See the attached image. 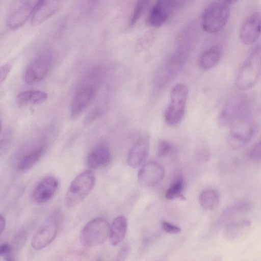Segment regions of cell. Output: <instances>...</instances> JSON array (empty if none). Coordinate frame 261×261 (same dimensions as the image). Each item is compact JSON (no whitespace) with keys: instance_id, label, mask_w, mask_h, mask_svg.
Listing matches in <instances>:
<instances>
[{"instance_id":"1","label":"cell","mask_w":261,"mask_h":261,"mask_svg":"<svg viewBox=\"0 0 261 261\" xmlns=\"http://www.w3.org/2000/svg\"><path fill=\"white\" fill-rule=\"evenodd\" d=\"M228 4L223 1L214 2L203 11L201 25L206 33L215 34L220 31L226 24L229 17Z\"/></svg>"},{"instance_id":"2","label":"cell","mask_w":261,"mask_h":261,"mask_svg":"<svg viewBox=\"0 0 261 261\" xmlns=\"http://www.w3.org/2000/svg\"><path fill=\"white\" fill-rule=\"evenodd\" d=\"M95 176L90 170L77 175L70 183L65 196V202L69 207L79 204L91 192L95 184Z\"/></svg>"},{"instance_id":"3","label":"cell","mask_w":261,"mask_h":261,"mask_svg":"<svg viewBox=\"0 0 261 261\" xmlns=\"http://www.w3.org/2000/svg\"><path fill=\"white\" fill-rule=\"evenodd\" d=\"M260 51V47H256L240 68L236 80L239 89H248L256 83L261 70Z\"/></svg>"},{"instance_id":"4","label":"cell","mask_w":261,"mask_h":261,"mask_svg":"<svg viewBox=\"0 0 261 261\" xmlns=\"http://www.w3.org/2000/svg\"><path fill=\"white\" fill-rule=\"evenodd\" d=\"M189 94L187 86L177 84L170 92V102L165 112V120L169 125L178 124L181 120L185 112Z\"/></svg>"},{"instance_id":"5","label":"cell","mask_w":261,"mask_h":261,"mask_svg":"<svg viewBox=\"0 0 261 261\" xmlns=\"http://www.w3.org/2000/svg\"><path fill=\"white\" fill-rule=\"evenodd\" d=\"M189 53L176 48L173 55L159 68L155 77V84L159 88L169 84L179 73L188 58Z\"/></svg>"},{"instance_id":"6","label":"cell","mask_w":261,"mask_h":261,"mask_svg":"<svg viewBox=\"0 0 261 261\" xmlns=\"http://www.w3.org/2000/svg\"><path fill=\"white\" fill-rule=\"evenodd\" d=\"M62 220L61 212L59 210L54 211L33 236L31 240L32 247L38 250L51 243L59 230Z\"/></svg>"},{"instance_id":"7","label":"cell","mask_w":261,"mask_h":261,"mask_svg":"<svg viewBox=\"0 0 261 261\" xmlns=\"http://www.w3.org/2000/svg\"><path fill=\"white\" fill-rule=\"evenodd\" d=\"M108 222L102 218H96L88 222L84 227L81 236L82 243L87 247L103 244L109 236Z\"/></svg>"},{"instance_id":"8","label":"cell","mask_w":261,"mask_h":261,"mask_svg":"<svg viewBox=\"0 0 261 261\" xmlns=\"http://www.w3.org/2000/svg\"><path fill=\"white\" fill-rule=\"evenodd\" d=\"M233 123L234 126L229 136L228 144L231 148L237 149L251 140L255 133L256 127L247 120V115L237 119Z\"/></svg>"},{"instance_id":"9","label":"cell","mask_w":261,"mask_h":261,"mask_svg":"<svg viewBox=\"0 0 261 261\" xmlns=\"http://www.w3.org/2000/svg\"><path fill=\"white\" fill-rule=\"evenodd\" d=\"M248 100L245 95H239L228 101L218 117L222 126L232 125L237 119L247 115Z\"/></svg>"},{"instance_id":"10","label":"cell","mask_w":261,"mask_h":261,"mask_svg":"<svg viewBox=\"0 0 261 261\" xmlns=\"http://www.w3.org/2000/svg\"><path fill=\"white\" fill-rule=\"evenodd\" d=\"M163 167L158 162L150 161L144 164L138 173V181L144 188H150L159 184L164 177Z\"/></svg>"},{"instance_id":"11","label":"cell","mask_w":261,"mask_h":261,"mask_svg":"<svg viewBox=\"0 0 261 261\" xmlns=\"http://www.w3.org/2000/svg\"><path fill=\"white\" fill-rule=\"evenodd\" d=\"M175 11L172 0H156L148 15L147 24L153 28L160 27Z\"/></svg>"},{"instance_id":"12","label":"cell","mask_w":261,"mask_h":261,"mask_svg":"<svg viewBox=\"0 0 261 261\" xmlns=\"http://www.w3.org/2000/svg\"><path fill=\"white\" fill-rule=\"evenodd\" d=\"M96 92V86L85 83L78 89L72 99L70 107V116L77 117L88 106Z\"/></svg>"},{"instance_id":"13","label":"cell","mask_w":261,"mask_h":261,"mask_svg":"<svg viewBox=\"0 0 261 261\" xmlns=\"http://www.w3.org/2000/svg\"><path fill=\"white\" fill-rule=\"evenodd\" d=\"M261 35V14L255 12L250 15L243 23L240 38L243 44L250 45L255 43Z\"/></svg>"},{"instance_id":"14","label":"cell","mask_w":261,"mask_h":261,"mask_svg":"<svg viewBox=\"0 0 261 261\" xmlns=\"http://www.w3.org/2000/svg\"><path fill=\"white\" fill-rule=\"evenodd\" d=\"M51 64L50 54H46L38 57L27 69L24 74L25 82L32 84L41 81L48 73Z\"/></svg>"},{"instance_id":"15","label":"cell","mask_w":261,"mask_h":261,"mask_svg":"<svg viewBox=\"0 0 261 261\" xmlns=\"http://www.w3.org/2000/svg\"><path fill=\"white\" fill-rule=\"evenodd\" d=\"M61 0H37L32 15L31 24L38 26L53 16L58 11Z\"/></svg>"},{"instance_id":"16","label":"cell","mask_w":261,"mask_h":261,"mask_svg":"<svg viewBox=\"0 0 261 261\" xmlns=\"http://www.w3.org/2000/svg\"><path fill=\"white\" fill-rule=\"evenodd\" d=\"M59 181L53 176H48L36 186L32 193V198L35 202L43 203L52 198L58 187Z\"/></svg>"},{"instance_id":"17","label":"cell","mask_w":261,"mask_h":261,"mask_svg":"<svg viewBox=\"0 0 261 261\" xmlns=\"http://www.w3.org/2000/svg\"><path fill=\"white\" fill-rule=\"evenodd\" d=\"M149 150V139L147 136L140 137L130 148L127 163L132 168H136L145 161Z\"/></svg>"},{"instance_id":"18","label":"cell","mask_w":261,"mask_h":261,"mask_svg":"<svg viewBox=\"0 0 261 261\" xmlns=\"http://www.w3.org/2000/svg\"><path fill=\"white\" fill-rule=\"evenodd\" d=\"M37 1L23 4L9 16L7 25L11 30H16L23 25L32 16Z\"/></svg>"},{"instance_id":"19","label":"cell","mask_w":261,"mask_h":261,"mask_svg":"<svg viewBox=\"0 0 261 261\" xmlns=\"http://www.w3.org/2000/svg\"><path fill=\"white\" fill-rule=\"evenodd\" d=\"M45 150L44 144H40L25 152L19 159L16 168L20 172L28 171L40 160Z\"/></svg>"},{"instance_id":"20","label":"cell","mask_w":261,"mask_h":261,"mask_svg":"<svg viewBox=\"0 0 261 261\" xmlns=\"http://www.w3.org/2000/svg\"><path fill=\"white\" fill-rule=\"evenodd\" d=\"M222 55V48L218 45H214L203 51L198 58V65L204 70H209L219 62Z\"/></svg>"},{"instance_id":"21","label":"cell","mask_w":261,"mask_h":261,"mask_svg":"<svg viewBox=\"0 0 261 261\" xmlns=\"http://www.w3.org/2000/svg\"><path fill=\"white\" fill-rule=\"evenodd\" d=\"M251 222L247 219L233 220L227 223L223 230V236L228 240H236L250 229Z\"/></svg>"},{"instance_id":"22","label":"cell","mask_w":261,"mask_h":261,"mask_svg":"<svg viewBox=\"0 0 261 261\" xmlns=\"http://www.w3.org/2000/svg\"><path fill=\"white\" fill-rule=\"evenodd\" d=\"M111 159L109 147L105 144L98 145L89 154L87 163L89 167L97 168L107 164Z\"/></svg>"},{"instance_id":"23","label":"cell","mask_w":261,"mask_h":261,"mask_svg":"<svg viewBox=\"0 0 261 261\" xmlns=\"http://www.w3.org/2000/svg\"><path fill=\"white\" fill-rule=\"evenodd\" d=\"M127 229V219L120 216L116 218L110 227L109 240L113 246H116L124 239Z\"/></svg>"},{"instance_id":"24","label":"cell","mask_w":261,"mask_h":261,"mask_svg":"<svg viewBox=\"0 0 261 261\" xmlns=\"http://www.w3.org/2000/svg\"><path fill=\"white\" fill-rule=\"evenodd\" d=\"M47 97V94L43 91L31 90L19 93L17 96L16 101L19 106L24 107L42 103Z\"/></svg>"},{"instance_id":"25","label":"cell","mask_w":261,"mask_h":261,"mask_svg":"<svg viewBox=\"0 0 261 261\" xmlns=\"http://www.w3.org/2000/svg\"><path fill=\"white\" fill-rule=\"evenodd\" d=\"M251 208V203L248 201L237 202L226 207L221 214L219 222L221 224L228 222L236 216L249 211Z\"/></svg>"},{"instance_id":"26","label":"cell","mask_w":261,"mask_h":261,"mask_svg":"<svg viewBox=\"0 0 261 261\" xmlns=\"http://www.w3.org/2000/svg\"><path fill=\"white\" fill-rule=\"evenodd\" d=\"M199 203L201 207L208 211L216 209L219 204V196L217 192L213 189L203 191L199 195Z\"/></svg>"},{"instance_id":"27","label":"cell","mask_w":261,"mask_h":261,"mask_svg":"<svg viewBox=\"0 0 261 261\" xmlns=\"http://www.w3.org/2000/svg\"><path fill=\"white\" fill-rule=\"evenodd\" d=\"M184 178L181 175H178L173 180L171 184L165 193V198L168 199H179L185 200L182 194Z\"/></svg>"},{"instance_id":"28","label":"cell","mask_w":261,"mask_h":261,"mask_svg":"<svg viewBox=\"0 0 261 261\" xmlns=\"http://www.w3.org/2000/svg\"><path fill=\"white\" fill-rule=\"evenodd\" d=\"M149 0H137L130 20V24L134 25L141 17Z\"/></svg>"},{"instance_id":"29","label":"cell","mask_w":261,"mask_h":261,"mask_svg":"<svg viewBox=\"0 0 261 261\" xmlns=\"http://www.w3.org/2000/svg\"><path fill=\"white\" fill-rule=\"evenodd\" d=\"M153 32H149L147 35H145L138 42L136 47V52L140 53L147 49L151 45L154 40V35Z\"/></svg>"},{"instance_id":"30","label":"cell","mask_w":261,"mask_h":261,"mask_svg":"<svg viewBox=\"0 0 261 261\" xmlns=\"http://www.w3.org/2000/svg\"><path fill=\"white\" fill-rule=\"evenodd\" d=\"M172 145L168 141L161 140L158 142L157 154L160 158H164L167 156L172 151Z\"/></svg>"},{"instance_id":"31","label":"cell","mask_w":261,"mask_h":261,"mask_svg":"<svg viewBox=\"0 0 261 261\" xmlns=\"http://www.w3.org/2000/svg\"><path fill=\"white\" fill-rule=\"evenodd\" d=\"M13 250L12 245L6 243H3L0 246V255L4 257L6 260H14V257L12 254Z\"/></svg>"},{"instance_id":"32","label":"cell","mask_w":261,"mask_h":261,"mask_svg":"<svg viewBox=\"0 0 261 261\" xmlns=\"http://www.w3.org/2000/svg\"><path fill=\"white\" fill-rule=\"evenodd\" d=\"M249 156L253 161L261 160V140L252 147L249 152Z\"/></svg>"},{"instance_id":"33","label":"cell","mask_w":261,"mask_h":261,"mask_svg":"<svg viewBox=\"0 0 261 261\" xmlns=\"http://www.w3.org/2000/svg\"><path fill=\"white\" fill-rule=\"evenodd\" d=\"M26 239V232L23 230H20L14 238L13 245H12L13 248L15 249L20 248L24 244Z\"/></svg>"},{"instance_id":"34","label":"cell","mask_w":261,"mask_h":261,"mask_svg":"<svg viewBox=\"0 0 261 261\" xmlns=\"http://www.w3.org/2000/svg\"><path fill=\"white\" fill-rule=\"evenodd\" d=\"M11 136V132L9 130H5L4 133L2 132L1 137V152L8 147Z\"/></svg>"},{"instance_id":"35","label":"cell","mask_w":261,"mask_h":261,"mask_svg":"<svg viewBox=\"0 0 261 261\" xmlns=\"http://www.w3.org/2000/svg\"><path fill=\"white\" fill-rule=\"evenodd\" d=\"M162 227L164 230L169 233H178L181 231L180 227L165 221L162 222Z\"/></svg>"},{"instance_id":"36","label":"cell","mask_w":261,"mask_h":261,"mask_svg":"<svg viewBox=\"0 0 261 261\" xmlns=\"http://www.w3.org/2000/svg\"><path fill=\"white\" fill-rule=\"evenodd\" d=\"M130 252V248L129 246L126 245L123 246L119 250L117 255V260H124L129 256Z\"/></svg>"},{"instance_id":"37","label":"cell","mask_w":261,"mask_h":261,"mask_svg":"<svg viewBox=\"0 0 261 261\" xmlns=\"http://www.w3.org/2000/svg\"><path fill=\"white\" fill-rule=\"evenodd\" d=\"M11 68L10 65L6 64L1 66L0 68V80L2 84L6 79Z\"/></svg>"},{"instance_id":"38","label":"cell","mask_w":261,"mask_h":261,"mask_svg":"<svg viewBox=\"0 0 261 261\" xmlns=\"http://www.w3.org/2000/svg\"><path fill=\"white\" fill-rule=\"evenodd\" d=\"M102 113V110L100 108H96L92 112H91L89 115L87 116L85 121L86 123H89L91 121L94 120L96 118L98 117Z\"/></svg>"},{"instance_id":"39","label":"cell","mask_w":261,"mask_h":261,"mask_svg":"<svg viewBox=\"0 0 261 261\" xmlns=\"http://www.w3.org/2000/svg\"><path fill=\"white\" fill-rule=\"evenodd\" d=\"M188 0H172L176 11L182 8Z\"/></svg>"},{"instance_id":"40","label":"cell","mask_w":261,"mask_h":261,"mask_svg":"<svg viewBox=\"0 0 261 261\" xmlns=\"http://www.w3.org/2000/svg\"><path fill=\"white\" fill-rule=\"evenodd\" d=\"M6 226V220L4 216L3 215H1L0 217V229L1 233L2 234L4 230H5Z\"/></svg>"},{"instance_id":"41","label":"cell","mask_w":261,"mask_h":261,"mask_svg":"<svg viewBox=\"0 0 261 261\" xmlns=\"http://www.w3.org/2000/svg\"><path fill=\"white\" fill-rule=\"evenodd\" d=\"M221 1L227 4H230L235 3L236 2H237L238 0H221Z\"/></svg>"},{"instance_id":"42","label":"cell","mask_w":261,"mask_h":261,"mask_svg":"<svg viewBox=\"0 0 261 261\" xmlns=\"http://www.w3.org/2000/svg\"><path fill=\"white\" fill-rule=\"evenodd\" d=\"M20 2L23 4H27V3H33V0H19Z\"/></svg>"},{"instance_id":"43","label":"cell","mask_w":261,"mask_h":261,"mask_svg":"<svg viewBox=\"0 0 261 261\" xmlns=\"http://www.w3.org/2000/svg\"><path fill=\"white\" fill-rule=\"evenodd\" d=\"M89 1H94V0H89Z\"/></svg>"}]
</instances>
